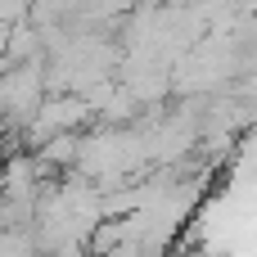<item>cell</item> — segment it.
I'll return each instance as SVG.
<instances>
[]
</instances>
